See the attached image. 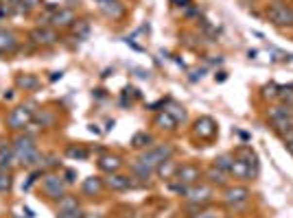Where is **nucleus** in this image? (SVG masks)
Returning <instances> with one entry per match:
<instances>
[{
	"mask_svg": "<svg viewBox=\"0 0 293 218\" xmlns=\"http://www.w3.org/2000/svg\"><path fill=\"white\" fill-rule=\"evenodd\" d=\"M171 155H173V146H171V144H160V146H153V148H149V151H144L138 161H142L144 166L155 170L162 161L171 159Z\"/></svg>",
	"mask_w": 293,
	"mask_h": 218,
	"instance_id": "f257e3e1",
	"label": "nucleus"
},
{
	"mask_svg": "<svg viewBox=\"0 0 293 218\" xmlns=\"http://www.w3.org/2000/svg\"><path fill=\"white\" fill-rule=\"evenodd\" d=\"M33 105H20V107L11 109L7 116V126L13 131H20L24 129V126L31 125V120H33Z\"/></svg>",
	"mask_w": 293,
	"mask_h": 218,
	"instance_id": "f03ea898",
	"label": "nucleus"
},
{
	"mask_svg": "<svg viewBox=\"0 0 293 218\" xmlns=\"http://www.w3.org/2000/svg\"><path fill=\"white\" fill-rule=\"evenodd\" d=\"M267 17H269L274 24L284 26V24H293V9L287 7L282 2H276L267 9Z\"/></svg>",
	"mask_w": 293,
	"mask_h": 218,
	"instance_id": "7ed1b4c3",
	"label": "nucleus"
},
{
	"mask_svg": "<svg viewBox=\"0 0 293 218\" xmlns=\"http://www.w3.org/2000/svg\"><path fill=\"white\" fill-rule=\"evenodd\" d=\"M42 187H44L48 199L59 201L66 196V183L61 181V177H57V174H46L42 181Z\"/></svg>",
	"mask_w": 293,
	"mask_h": 218,
	"instance_id": "20e7f679",
	"label": "nucleus"
},
{
	"mask_svg": "<svg viewBox=\"0 0 293 218\" xmlns=\"http://www.w3.org/2000/svg\"><path fill=\"white\" fill-rule=\"evenodd\" d=\"M184 199L190 201V203H201V205H204L206 201L212 199V187H208V186H190V187H186Z\"/></svg>",
	"mask_w": 293,
	"mask_h": 218,
	"instance_id": "39448f33",
	"label": "nucleus"
},
{
	"mask_svg": "<svg viewBox=\"0 0 293 218\" xmlns=\"http://www.w3.org/2000/svg\"><path fill=\"white\" fill-rule=\"evenodd\" d=\"M201 177V170L192 164H186V166H179L177 172H175V179L177 183H184V186H192L197 179Z\"/></svg>",
	"mask_w": 293,
	"mask_h": 218,
	"instance_id": "423d86ee",
	"label": "nucleus"
},
{
	"mask_svg": "<svg viewBox=\"0 0 293 218\" xmlns=\"http://www.w3.org/2000/svg\"><path fill=\"white\" fill-rule=\"evenodd\" d=\"M214 133H217V125H214L212 118L204 116L195 122V135H199L201 140H210Z\"/></svg>",
	"mask_w": 293,
	"mask_h": 218,
	"instance_id": "0eeeda50",
	"label": "nucleus"
},
{
	"mask_svg": "<svg viewBox=\"0 0 293 218\" xmlns=\"http://www.w3.org/2000/svg\"><path fill=\"white\" fill-rule=\"evenodd\" d=\"M134 186H136V183L131 181L129 177H125V174L109 172V177H107V187H112V190H116V192L129 190V187H134Z\"/></svg>",
	"mask_w": 293,
	"mask_h": 218,
	"instance_id": "6e6552de",
	"label": "nucleus"
},
{
	"mask_svg": "<svg viewBox=\"0 0 293 218\" xmlns=\"http://www.w3.org/2000/svg\"><path fill=\"white\" fill-rule=\"evenodd\" d=\"M247 199H249L247 187H227V190H225V203H227V205L245 203Z\"/></svg>",
	"mask_w": 293,
	"mask_h": 218,
	"instance_id": "1a4fd4ad",
	"label": "nucleus"
},
{
	"mask_svg": "<svg viewBox=\"0 0 293 218\" xmlns=\"http://www.w3.org/2000/svg\"><path fill=\"white\" fill-rule=\"evenodd\" d=\"M31 39L35 44H42V46H51V44L57 42V33L55 31H48V29H35L31 33Z\"/></svg>",
	"mask_w": 293,
	"mask_h": 218,
	"instance_id": "9d476101",
	"label": "nucleus"
},
{
	"mask_svg": "<svg viewBox=\"0 0 293 218\" xmlns=\"http://www.w3.org/2000/svg\"><path fill=\"white\" fill-rule=\"evenodd\" d=\"M35 144L31 138H26V135H20V138H16V142H13V153H16V159H20L22 155H26L29 151H33Z\"/></svg>",
	"mask_w": 293,
	"mask_h": 218,
	"instance_id": "9b49d317",
	"label": "nucleus"
},
{
	"mask_svg": "<svg viewBox=\"0 0 293 218\" xmlns=\"http://www.w3.org/2000/svg\"><path fill=\"white\" fill-rule=\"evenodd\" d=\"M51 22L55 26H70L74 22V13L70 11V9H59L57 13H52Z\"/></svg>",
	"mask_w": 293,
	"mask_h": 218,
	"instance_id": "f8f14e48",
	"label": "nucleus"
},
{
	"mask_svg": "<svg viewBox=\"0 0 293 218\" xmlns=\"http://www.w3.org/2000/svg\"><path fill=\"white\" fill-rule=\"evenodd\" d=\"M101 11L105 13L107 17H121L125 7H122L118 0H107V2H101Z\"/></svg>",
	"mask_w": 293,
	"mask_h": 218,
	"instance_id": "ddd939ff",
	"label": "nucleus"
},
{
	"mask_svg": "<svg viewBox=\"0 0 293 218\" xmlns=\"http://www.w3.org/2000/svg\"><path fill=\"white\" fill-rule=\"evenodd\" d=\"M99 168L105 170V172H116L121 168V159L116 155H103L99 159Z\"/></svg>",
	"mask_w": 293,
	"mask_h": 218,
	"instance_id": "4468645a",
	"label": "nucleus"
},
{
	"mask_svg": "<svg viewBox=\"0 0 293 218\" xmlns=\"http://www.w3.org/2000/svg\"><path fill=\"white\" fill-rule=\"evenodd\" d=\"M101 187H103V183H101V179H99V177H90V179H86V181L81 183V190H83V194H87V196H94V194H99V192H101Z\"/></svg>",
	"mask_w": 293,
	"mask_h": 218,
	"instance_id": "2eb2a0df",
	"label": "nucleus"
},
{
	"mask_svg": "<svg viewBox=\"0 0 293 218\" xmlns=\"http://www.w3.org/2000/svg\"><path fill=\"white\" fill-rule=\"evenodd\" d=\"M155 126L166 129V131H173L175 126H177V120H175L169 111H162V113H157V116H155Z\"/></svg>",
	"mask_w": 293,
	"mask_h": 218,
	"instance_id": "dca6fc26",
	"label": "nucleus"
},
{
	"mask_svg": "<svg viewBox=\"0 0 293 218\" xmlns=\"http://www.w3.org/2000/svg\"><path fill=\"white\" fill-rule=\"evenodd\" d=\"M16 48V35L11 31H0V52H11Z\"/></svg>",
	"mask_w": 293,
	"mask_h": 218,
	"instance_id": "f3484780",
	"label": "nucleus"
},
{
	"mask_svg": "<svg viewBox=\"0 0 293 218\" xmlns=\"http://www.w3.org/2000/svg\"><path fill=\"white\" fill-rule=\"evenodd\" d=\"M230 174H234V179H247L249 177V166L243 159H234L232 161Z\"/></svg>",
	"mask_w": 293,
	"mask_h": 218,
	"instance_id": "a211bd4d",
	"label": "nucleus"
},
{
	"mask_svg": "<svg viewBox=\"0 0 293 218\" xmlns=\"http://www.w3.org/2000/svg\"><path fill=\"white\" fill-rule=\"evenodd\" d=\"M155 170H157V174H160L162 179H171V177H175V172H177V166H175V161L166 159V161H162Z\"/></svg>",
	"mask_w": 293,
	"mask_h": 218,
	"instance_id": "6ab92c4d",
	"label": "nucleus"
},
{
	"mask_svg": "<svg viewBox=\"0 0 293 218\" xmlns=\"http://www.w3.org/2000/svg\"><path fill=\"white\" fill-rule=\"evenodd\" d=\"M206 177H208V181L210 183H217V186H225V172H223V170H219L217 166H212V168L208 170V172H206Z\"/></svg>",
	"mask_w": 293,
	"mask_h": 218,
	"instance_id": "aec40b11",
	"label": "nucleus"
},
{
	"mask_svg": "<svg viewBox=\"0 0 293 218\" xmlns=\"http://www.w3.org/2000/svg\"><path fill=\"white\" fill-rule=\"evenodd\" d=\"M131 170H134V172L138 174L140 179H144V181H147V179L153 174V168H149V166H144L142 161H134V164H131Z\"/></svg>",
	"mask_w": 293,
	"mask_h": 218,
	"instance_id": "412c9836",
	"label": "nucleus"
},
{
	"mask_svg": "<svg viewBox=\"0 0 293 218\" xmlns=\"http://www.w3.org/2000/svg\"><path fill=\"white\" fill-rule=\"evenodd\" d=\"M149 144H151V135L149 133H136L131 138V146L134 148H147Z\"/></svg>",
	"mask_w": 293,
	"mask_h": 218,
	"instance_id": "4be33fe9",
	"label": "nucleus"
},
{
	"mask_svg": "<svg viewBox=\"0 0 293 218\" xmlns=\"http://www.w3.org/2000/svg\"><path fill=\"white\" fill-rule=\"evenodd\" d=\"M37 77H33V74H24V77H17V85L24 87V90H35L37 87Z\"/></svg>",
	"mask_w": 293,
	"mask_h": 218,
	"instance_id": "5701e85b",
	"label": "nucleus"
},
{
	"mask_svg": "<svg viewBox=\"0 0 293 218\" xmlns=\"http://www.w3.org/2000/svg\"><path fill=\"white\" fill-rule=\"evenodd\" d=\"M72 209H79V203L74 196H64V199H59V212H72Z\"/></svg>",
	"mask_w": 293,
	"mask_h": 218,
	"instance_id": "b1692460",
	"label": "nucleus"
},
{
	"mask_svg": "<svg viewBox=\"0 0 293 218\" xmlns=\"http://www.w3.org/2000/svg\"><path fill=\"white\" fill-rule=\"evenodd\" d=\"M232 161H234V157H232V155H221V157L214 159V166H217L219 170H223V172H230Z\"/></svg>",
	"mask_w": 293,
	"mask_h": 218,
	"instance_id": "393cba45",
	"label": "nucleus"
},
{
	"mask_svg": "<svg viewBox=\"0 0 293 218\" xmlns=\"http://www.w3.org/2000/svg\"><path fill=\"white\" fill-rule=\"evenodd\" d=\"M66 153H68V157H72V159H87V151H86V148L70 146Z\"/></svg>",
	"mask_w": 293,
	"mask_h": 218,
	"instance_id": "a878e982",
	"label": "nucleus"
},
{
	"mask_svg": "<svg viewBox=\"0 0 293 218\" xmlns=\"http://www.w3.org/2000/svg\"><path fill=\"white\" fill-rule=\"evenodd\" d=\"M9 187H11V174H7L0 168V192H7Z\"/></svg>",
	"mask_w": 293,
	"mask_h": 218,
	"instance_id": "bb28decb",
	"label": "nucleus"
},
{
	"mask_svg": "<svg viewBox=\"0 0 293 218\" xmlns=\"http://www.w3.org/2000/svg\"><path fill=\"white\" fill-rule=\"evenodd\" d=\"M166 111H169L171 116H173V118H175V120H177V122H179V120H184V118H186V113H184L182 109L177 107V105H173V107H171V109H166Z\"/></svg>",
	"mask_w": 293,
	"mask_h": 218,
	"instance_id": "cd10ccee",
	"label": "nucleus"
},
{
	"mask_svg": "<svg viewBox=\"0 0 293 218\" xmlns=\"http://www.w3.org/2000/svg\"><path fill=\"white\" fill-rule=\"evenodd\" d=\"M57 218H83V212L81 209H72V212H59Z\"/></svg>",
	"mask_w": 293,
	"mask_h": 218,
	"instance_id": "c85d7f7f",
	"label": "nucleus"
},
{
	"mask_svg": "<svg viewBox=\"0 0 293 218\" xmlns=\"http://www.w3.org/2000/svg\"><path fill=\"white\" fill-rule=\"evenodd\" d=\"M57 164H59V161H57V157H48V159H46V164H42V168H55V166Z\"/></svg>",
	"mask_w": 293,
	"mask_h": 218,
	"instance_id": "c756f323",
	"label": "nucleus"
},
{
	"mask_svg": "<svg viewBox=\"0 0 293 218\" xmlns=\"http://www.w3.org/2000/svg\"><path fill=\"white\" fill-rule=\"evenodd\" d=\"M74 177H77L74 170H66V181H68V183H74Z\"/></svg>",
	"mask_w": 293,
	"mask_h": 218,
	"instance_id": "7c9ffc66",
	"label": "nucleus"
},
{
	"mask_svg": "<svg viewBox=\"0 0 293 218\" xmlns=\"http://www.w3.org/2000/svg\"><path fill=\"white\" fill-rule=\"evenodd\" d=\"M195 218H219V216L214 212H201L199 216H195Z\"/></svg>",
	"mask_w": 293,
	"mask_h": 218,
	"instance_id": "2f4dec72",
	"label": "nucleus"
},
{
	"mask_svg": "<svg viewBox=\"0 0 293 218\" xmlns=\"http://www.w3.org/2000/svg\"><path fill=\"white\" fill-rule=\"evenodd\" d=\"M24 214H26V218H33V216H35L33 209H31V207H24Z\"/></svg>",
	"mask_w": 293,
	"mask_h": 218,
	"instance_id": "473e14b6",
	"label": "nucleus"
},
{
	"mask_svg": "<svg viewBox=\"0 0 293 218\" xmlns=\"http://www.w3.org/2000/svg\"><path fill=\"white\" fill-rule=\"evenodd\" d=\"M57 78H61V72H52V77H51V81H57Z\"/></svg>",
	"mask_w": 293,
	"mask_h": 218,
	"instance_id": "72a5a7b5",
	"label": "nucleus"
},
{
	"mask_svg": "<svg viewBox=\"0 0 293 218\" xmlns=\"http://www.w3.org/2000/svg\"><path fill=\"white\" fill-rule=\"evenodd\" d=\"M287 148H289V153L293 155V142H289V144H287Z\"/></svg>",
	"mask_w": 293,
	"mask_h": 218,
	"instance_id": "f704fd0d",
	"label": "nucleus"
},
{
	"mask_svg": "<svg viewBox=\"0 0 293 218\" xmlns=\"http://www.w3.org/2000/svg\"><path fill=\"white\" fill-rule=\"evenodd\" d=\"M99 2H107V0H99Z\"/></svg>",
	"mask_w": 293,
	"mask_h": 218,
	"instance_id": "c9c22d12",
	"label": "nucleus"
},
{
	"mask_svg": "<svg viewBox=\"0 0 293 218\" xmlns=\"http://www.w3.org/2000/svg\"><path fill=\"white\" fill-rule=\"evenodd\" d=\"M16 2H22V0H16Z\"/></svg>",
	"mask_w": 293,
	"mask_h": 218,
	"instance_id": "e433bc0d",
	"label": "nucleus"
}]
</instances>
